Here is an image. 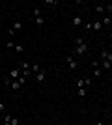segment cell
I'll use <instances>...</instances> for the list:
<instances>
[{
	"mask_svg": "<svg viewBox=\"0 0 112 125\" xmlns=\"http://www.w3.org/2000/svg\"><path fill=\"white\" fill-rule=\"evenodd\" d=\"M30 71H32V63L22 62V63H21V77L28 78V77H30Z\"/></svg>",
	"mask_w": 112,
	"mask_h": 125,
	"instance_id": "6da1fadb",
	"label": "cell"
},
{
	"mask_svg": "<svg viewBox=\"0 0 112 125\" xmlns=\"http://www.w3.org/2000/svg\"><path fill=\"white\" fill-rule=\"evenodd\" d=\"M86 51H88V43H80V45H77V49H75V54H86Z\"/></svg>",
	"mask_w": 112,
	"mask_h": 125,
	"instance_id": "7a4b0ae2",
	"label": "cell"
},
{
	"mask_svg": "<svg viewBox=\"0 0 112 125\" xmlns=\"http://www.w3.org/2000/svg\"><path fill=\"white\" fill-rule=\"evenodd\" d=\"M21 28H22V22L21 21H15V22H13V26L10 28V36H15V32H19Z\"/></svg>",
	"mask_w": 112,
	"mask_h": 125,
	"instance_id": "3957f363",
	"label": "cell"
},
{
	"mask_svg": "<svg viewBox=\"0 0 112 125\" xmlns=\"http://www.w3.org/2000/svg\"><path fill=\"white\" fill-rule=\"evenodd\" d=\"M65 60H67V63H69V67H71V69H79V62L75 60L73 54H69V56L65 58Z\"/></svg>",
	"mask_w": 112,
	"mask_h": 125,
	"instance_id": "277c9868",
	"label": "cell"
},
{
	"mask_svg": "<svg viewBox=\"0 0 112 125\" xmlns=\"http://www.w3.org/2000/svg\"><path fill=\"white\" fill-rule=\"evenodd\" d=\"M45 78H47V71H45V69H39L36 73V80L37 82H45Z\"/></svg>",
	"mask_w": 112,
	"mask_h": 125,
	"instance_id": "5b68a950",
	"label": "cell"
},
{
	"mask_svg": "<svg viewBox=\"0 0 112 125\" xmlns=\"http://www.w3.org/2000/svg\"><path fill=\"white\" fill-rule=\"evenodd\" d=\"M10 86H11V90H13V92H19V90L22 88V82H21V80H11Z\"/></svg>",
	"mask_w": 112,
	"mask_h": 125,
	"instance_id": "8992f818",
	"label": "cell"
},
{
	"mask_svg": "<svg viewBox=\"0 0 112 125\" xmlns=\"http://www.w3.org/2000/svg\"><path fill=\"white\" fill-rule=\"evenodd\" d=\"M101 58H103V60H108V62H112V52H108V51H101Z\"/></svg>",
	"mask_w": 112,
	"mask_h": 125,
	"instance_id": "52a82bcc",
	"label": "cell"
},
{
	"mask_svg": "<svg viewBox=\"0 0 112 125\" xmlns=\"http://www.w3.org/2000/svg\"><path fill=\"white\" fill-rule=\"evenodd\" d=\"M19 77H21V69H11V80H17Z\"/></svg>",
	"mask_w": 112,
	"mask_h": 125,
	"instance_id": "ba28073f",
	"label": "cell"
},
{
	"mask_svg": "<svg viewBox=\"0 0 112 125\" xmlns=\"http://www.w3.org/2000/svg\"><path fill=\"white\" fill-rule=\"evenodd\" d=\"M71 22H73V26H80V24H82V17H80V15L73 17V21H71Z\"/></svg>",
	"mask_w": 112,
	"mask_h": 125,
	"instance_id": "9c48e42d",
	"label": "cell"
},
{
	"mask_svg": "<svg viewBox=\"0 0 112 125\" xmlns=\"http://www.w3.org/2000/svg\"><path fill=\"white\" fill-rule=\"evenodd\" d=\"M92 30H101V21H95V22H92Z\"/></svg>",
	"mask_w": 112,
	"mask_h": 125,
	"instance_id": "30bf717a",
	"label": "cell"
},
{
	"mask_svg": "<svg viewBox=\"0 0 112 125\" xmlns=\"http://www.w3.org/2000/svg\"><path fill=\"white\" fill-rule=\"evenodd\" d=\"M101 65H103V69H110V67H112V62H108V60H103Z\"/></svg>",
	"mask_w": 112,
	"mask_h": 125,
	"instance_id": "8fae6325",
	"label": "cell"
},
{
	"mask_svg": "<svg viewBox=\"0 0 112 125\" xmlns=\"http://www.w3.org/2000/svg\"><path fill=\"white\" fill-rule=\"evenodd\" d=\"M36 24H37V26H43V24H45L43 17H36Z\"/></svg>",
	"mask_w": 112,
	"mask_h": 125,
	"instance_id": "7c38bea8",
	"label": "cell"
},
{
	"mask_svg": "<svg viewBox=\"0 0 112 125\" xmlns=\"http://www.w3.org/2000/svg\"><path fill=\"white\" fill-rule=\"evenodd\" d=\"M80 43H84V39H82V37H75V45H80Z\"/></svg>",
	"mask_w": 112,
	"mask_h": 125,
	"instance_id": "4fadbf2b",
	"label": "cell"
},
{
	"mask_svg": "<svg viewBox=\"0 0 112 125\" xmlns=\"http://www.w3.org/2000/svg\"><path fill=\"white\" fill-rule=\"evenodd\" d=\"M112 22V17H105V19H103V24H110Z\"/></svg>",
	"mask_w": 112,
	"mask_h": 125,
	"instance_id": "5bb4252c",
	"label": "cell"
},
{
	"mask_svg": "<svg viewBox=\"0 0 112 125\" xmlns=\"http://www.w3.org/2000/svg\"><path fill=\"white\" fill-rule=\"evenodd\" d=\"M39 69H41V67H39V65H37V63H32V71H34V73H37V71H39Z\"/></svg>",
	"mask_w": 112,
	"mask_h": 125,
	"instance_id": "9a60e30c",
	"label": "cell"
},
{
	"mask_svg": "<svg viewBox=\"0 0 112 125\" xmlns=\"http://www.w3.org/2000/svg\"><path fill=\"white\" fill-rule=\"evenodd\" d=\"M13 51H15V52H22L24 49H22V45H15V49H13Z\"/></svg>",
	"mask_w": 112,
	"mask_h": 125,
	"instance_id": "2e32d148",
	"label": "cell"
},
{
	"mask_svg": "<svg viewBox=\"0 0 112 125\" xmlns=\"http://www.w3.org/2000/svg\"><path fill=\"white\" fill-rule=\"evenodd\" d=\"M95 11H97V13H103V11H105V6H97Z\"/></svg>",
	"mask_w": 112,
	"mask_h": 125,
	"instance_id": "e0dca14e",
	"label": "cell"
},
{
	"mask_svg": "<svg viewBox=\"0 0 112 125\" xmlns=\"http://www.w3.org/2000/svg\"><path fill=\"white\" fill-rule=\"evenodd\" d=\"M34 15H36V17H41V11H39V8H34Z\"/></svg>",
	"mask_w": 112,
	"mask_h": 125,
	"instance_id": "ac0fdd59",
	"label": "cell"
},
{
	"mask_svg": "<svg viewBox=\"0 0 112 125\" xmlns=\"http://www.w3.org/2000/svg\"><path fill=\"white\" fill-rule=\"evenodd\" d=\"M6 47H8V49H15V43H13V41H8V43H6Z\"/></svg>",
	"mask_w": 112,
	"mask_h": 125,
	"instance_id": "d6986e66",
	"label": "cell"
},
{
	"mask_svg": "<svg viewBox=\"0 0 112 125\" xmlns=\"http://www.w3.org/2000/svg\"><path fill=\"white\" fill-rule=\"evenodd\" d=\"M77 88H84V80H77Z\"/></svg>",
	"mask_w": 112,
	"mask_h": 125,
	"instance_id": "ffe728a7",
	"label": "cell"
},
{
	"mask_svg": "<svg viewBox=\"0 0 112 125\" xmlns=\"http://www.w3.org/2000/svg\"><path fill=\"white\" fill-rule=\"evenodd\" d=\"M10 123H11V125H19V120H17V118H11Z\"/></svg>",
	"mask_w": 112,
	"mask_h": 125,
	"instance_id": "44dd1931",
	"label": "cell"
},
{
	"mask_svg": "<svg viewBox=\"0 0 112 125\" xmlns=\"http://www.w3.org/2000/svg\"><path fill=\"white\" fill-rule=\"evenodd\" d=\"M79 95H82V97H84V95H86V90H84V88H79Z\"/></svg>",
	"mask_w": 112,
	"mask_h": 125,
	"instance_id": "7402d4cb",
	"label": "cell"
},
{
	"mask_svg": "<svg viewBox=\"0 0 112 125\" xmlns=\"http://www.w3.org/2000/svg\"><path fill=\"white\" fill-rule=\"evenodd\" d=\"M0 110H6V104L4 103H0Z\"/></svg>",
	"mask_w": 112,
	"mask_h": 125,
	"instance_id": "603a6c76",
	"label": "cell"
},
{
	"mask_svg": "<svg viewBox=\"0 0 112 125\" xmlns=\"http://www.w3.org/2000/svg\"><path fill=\"white\" fill-rule=\"evenodd\" d=\"M107 8H108V10H110V13H112V2H110V4H108V6H107Z\"/></svg>",
	"mask_w": 112,
	"mask_h": 125,
	"instance_id": "cb8c5ba5",
	"label": "cell"
},
{
	"mask_svg": "<svg viewBox=\"0 0 112 125\" xmlns=\"http://www.w3.org/2000/svg\"><path fill=\"white\" fill-rule=\"evenodd\" d=\"M4 125H11V123H10V121H4Z\"/></svg>",
	"mask_w": 112,
	"mask_h": 125,
	"instance_id": "d4e9b609",
	"label": "cell"
},
{
	"mask_svg": "<svg viewBox=\"0 0 112 125\" xmlns=\"http://www.w3.org/2000/svg\"><path fill=\"white\" fill-rule=\"evenodd\" d=\"M95 125H105V123H101V121H97V123H95Z\"/></svg>",
	"mask_w": 112,
	"mask_h": 125,
	"instance_id": "484cf974",
	"label": "cell"
}]
</instances>
